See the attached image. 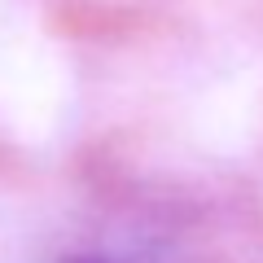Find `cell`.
Wrapping results in <instances>:
<instances>
[{"label":"cell","mask_w":263,"mask_h":263,"mask_svg":"<svg viewBox=\"0 0 263 263\" xmlns=\"http://www.w3.org/2000/svg\"><path fill=\"white\" fill-rule=\"evenodd\" d=\"M75 110L70 62L40 31L27 0H0V127L18 141H53Z\"/></svg>","instance_id":"1"},{"label":"cell","mask_w":263,"mask_h":263,"mask_svg":"<svg viewBox=\"0 0 263 263\" xmlns=\"http://www.w3.org/2000/svg\"><path fill=\"white\" fill-rule=\"evenodd\" d=\"M193 136L211 154L241 158L263 141V75L259 66H241L219 75L193 101Z\"/></svg>","instance_id":"2"}]
</instances>
